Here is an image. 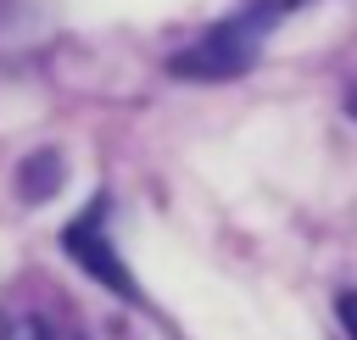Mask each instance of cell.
Segmentation results:
<instances>
[{"mask_svg": "<svg viewBox=\"0 0 357 340\" xmlns=\"http://www.w3.org/2000/svg\"><path fill=\"white\" fill-rule=\"evenodd\" d=\"M279 11H284V0L257 6V11H240L234 22L212 28L201 45H190L184 56H173V72H184V78H223V72H245V67L257 61V39H262V28H273V22H279Z\"/></svg>", "mask_w": 357, "mask_h": 340, "instance_id": "cell-1", "label": "cell"}, {"mask_svg": "<svg viewBox=\"0 0 357 340\" xmlns=\"http://www.w3.org/2000/svg\"><path fill=\"white\" fill-rule=\"evenodd\" d=\"M100 217H106V206L84 212V217L67 229V251H73V256H78L89 273H100V279H106L117 295H134V279H128V273H123V262L112 256V240L100 234Z\"/></svg>", "mask_w": 357, "mask_h": 340, "instance_id": "cell-2", "label": "cell"}, {"mask_svg": "<svg viewBox=\"0 0 357 340\" xmlns=\"http://www.w3.org/2000/svg\"><path fill=\"white\" fill-rule=\"evenodd\" d=\"M6 340H78V329L50 318V312H22V318H11Z\"/></svg>", "mask_w": 357, "mask_h": 340, "instance_id": "cell-3", "label": "cell"}, {"mask_svg": "<svg viewBox=\"0 0 357 340\" xmlns=\"http://www.w3.org/2000/svg\"><path fill=\"white\" fill-rule=\"evenodd\" d=\"M340 318H346V329H351V340H357V295H340Z\"/></svg>", "mask_w": 357, "mask_h": 340, "instance_id": "cell-4", "label": "cell"}, {"mask_svg": "<svg viewBox=\"0 0 357 340\" xmlns=\"http://www.w3.org/2000/svg\"><path fill=\"white\" fill-rule=\"evenodd\" d=\"M351 117H357V95H351Z\"/></svg>", "mask_w": 357, "mask_h": 340, "instance_id": "cell-5", "label": "cell"}]
</instances>
